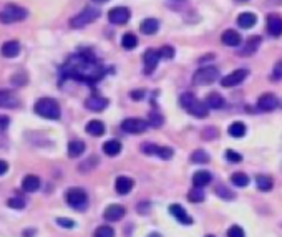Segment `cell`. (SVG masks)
<instances>
[{
	"mask_svg": "<svg viewBox=\"0 0 282 237\" xmlns=\"http://www.w3.org/2000/svg\"><path fill=\"white\" fill-rule=\"evenodd\" d=\"M98 164V158L96 156H91V158H88V161L85 164H80V171H83V173H88L90 171L93 166H96Z\"/></svg>",
	"mask_w": 282,
	"mask_h": 237,
	"instance_id": "obj_40",
	"label": "cell"
},
{
	"mask_svg": "<svg viewBox=\"0 0 282 237\" xmlns=\"http://www.w3.org/2000/svg\"><path fill=\"white\" fill-rule=\"evenodd\" d=\"M216 136H217L216 128H206L204 133H203V138L204 139H213V138H216Z\"/></svg>",
	"mask_w": 282,
	"mask_h": 237,
	"instance_id": "obj_46",
	"label": "cell"
},
{
	"mask_svg": "<svg viewBox=\"0 0 282 237\" xmlns=\"http://www.w3.org/2000/svg\"><path fill=\"white\" fill-rule=\"evenodd\" d=\"M7 169H8V164L3 159H0V176H3V174L7 173Z\"/></svg>",
	"mask_w": 282,
	"mask_h": 237,
	"instance_id": "obj_50",
	"label": "cell"
},
{
	"mask_svg": "<svg viewBox=\"0 0 282 237\" xmlns=\"http://www.w3.org/2000/svg\"><path fill=\"white\" fill-rule=\"evenodd\" d=\"M279 105H281L279 98H277L276 95H272V93H264L258 101V108L260 111H264V113L274 111Z\"/></svg>",
	"mask_w": 282,
	"mask_h": 237,
	"instance_id": "obj_10",
	"label": "cell"
},
{
	"mask_svg": "<svg viewBox=\"0 0 282 237\" xmlns=\"http://www.w3.org/2000/svg\"><path fill=\"white\" fill-rule=\"evenodd\" d=\"M238 2H247V0H238Z\"/></svg>",
	"mask_w": 282,
	"mask_h": 237,
	"instance_id": "obj_53",
	"label": "cell"
},
{
	"mask_svg": "<svg viewBox=\"0 0 282 237\" xmlns=\"http://www.w3.org/2000/svg\"><path fill=\"white\" fill-rule=\"evenodd\" d=\"M281 108H282V99H281Z\"/></svg>",
	"mask_w": 282,
	"mask_h": 237,
	"instance_id": "obj_55",
	"label": "cell"
},
{
	"mask_svg": "<svg viewBox=\"0 0 282 237\" xmlns=\"http://www.w3.org/2000/svg\"><path fill=\"white\" fill-rule=\"evenodd\" d=\"M229 135L233 136V138H242V136L246 135V124L241 121H234L229 126Z\"/></svg>",
	"mask_w": 282,
	"mask_h": 237,
	"instance_id": "obj_31",
	"label": "cell"
},
{
	"mask_svg": "<svg viewBox=\"0 0 282 237\" xmlns=\"http://www.w3.org/2000/svg\"><path fill=\"white\" fill-rule=\"evenodd\" d=\"M85 153V143L80 139H73L68 143V156L70 158H78Z\"/></svg>",
	"mask_w": 282,
	"mask_h": 237,
	"instance_id": "obj_25",
	"label": "cell"
},
{
	"mask_svg": "<svg viewBox=\"0 0 282 237\" xmlns=\"http://www.w3.org/2000/svg\"><path fill=\"white\" fill-rule=\"evenodd\" d=\"M98 17H100V10H98V8L87 7L85 10H82L78 15H75L73 19L70 20V27L71 28H83V27H87L88 23L95 22Z\"/></svg>",
	"mask_w": 282,
	"mask_h": 237,
	"instance_id": "obj_6",
	"label": "cell"
},
{
	"mask_svg": "<svg viewBox=\"0 0 282 237\" xmlns=\"http://www.w3.org/2000/svg\"><path fill=\"white\" fill-rule=\"evenodd\" d=\"M130 97H131V99H136V101H140L141 98H145V91H143V90L131 91V95H130Z\"/></svg>",
	"mask_w": 282,
	"mask_h": 237,
	"instance_id": "obj_48",
	"label": "cell"
},
{
	"mask_svg": "<svg viewBox=\"0 0 282 237\" xmlns=\"http://www.w3.org/2000/svg\"><path fill=\"white\" fill-rule=\"evenodd\" d=\"M256 184H258L259 191H262V193H269V191L272 189V186H274V182H272V178L259 174V176L256 178Z\"/></svg>",
	"mask_w": 282,
	"mask_h": 237,
	"instance_id": "obj_29",
	"label": "cell"
},
{
	"mask_svg": "<svg viewBox=\"0 0 282 237\" xmlns=\"http://www.w3.org/2000/svg\"><path fill=\"white\" fill-rule=\"evenodd\" d=\"M148 237H163L161 234H158V232H153V234H150Z\"/></svg>",
	"mask_w": 282,
	"mask_h": 237,
	"instance_id": "obj_51",
	"label": "cell"
},
{
	"mask_svg": "<svg viewBox=\"0 0 282 237\" xmlns=\"http://www.w3.org/2000/svg\"><path fill=\"white\" fill-rule=\"evenodd\" d=\"M66 204L77 211H85L88 207V194L80 188H71L65 194Z\"/></svg>",
	"mask_w": 282,
	"mask_h": 237,
	"instance_id": "obj_5",
	"label": "cell"
},
{
	"mask_svg": "<svg viewBox=\"0 0 282 237\" xmlns=\"http://www.w3.org/2000/svg\"><path fill=\"white\" fill-rule=\"evenodd\" d=\"M231 181H233L234 186H239V188H246L247 184H249V176L244 173H234L233 178H231Z\"/></svg>",
	"mask_w": 282,
	"mask_h": 237,
	"instance_id": "obj_34",
	"label": "cell"
},
{
	"mask_svg": "<svg viewBox=\"0 0 282 237\" xmlns=\"http://www.w3.org/2000/svg\"><path fill=\"white\" fill-rule=\"evenodd\" d=\"M108 20L115 25H123L130 20V10L126 7H115L108 12Z\"/></svg>",
	"mask_w": 282,
	"mask_h": 237,
	"instance_id": "obj_11",
	"label": "cell"
},
{
	"mask_svg": "<svg viewBox=\"0 0 282 237\" xmlns=\"http://www.w3.org/2000/svg\"><path fill=\"white\" fill-rule=\"evenodd\" d=\"M156 156L161 158V159H170L173 156V149L168 146H158L156 148Z\"/></svg>",
	"mask_w": 282,
	"mask_h": 237,
	"instance_id": "obj_39",
	"label": "cell"
},
{
	"mask_svg": "<svg viewBox=\"0 0 282 237\" xmlns=\"http://www.w3.org/2000/svg\"><path fill=\"white\" fill-rule=\"evenodd\" d=\"M206 105H208V108H213V110H221V108L224 106V98L214 91V93H211L206 98Z\"/></svg>",
	"mask_w": 282,
	"mask_h": 237,
	"instance_id": "obj_28",
	"label": "cell"
},
{
	"mask_svg": "<svg viewBox=\"0 0 282 237\" xmlns=\"http://www.w3.org/2000/svg\"><path fill=\"white\" fill-rule=\"evenodd\" d=\"M148 124H151V126H154V128H159L163 124V116L158 113H151L148 118Z\"/></svg>",
	"mask_w": 282,
	"mask_h": 237,
	"instance_id": "obj_41",
	"label": "cell"
},
{
	"mask_svg": "<svg viewBox=\"0 0 282 237\" xmlns=\"http://www.w3.org/2000/svg\"><path fill=\"white\" fill-rule=\"evenodd\" d=\"M28 15V12L25 8L19 5H7L3 10H0V22L2 23H14L25 20Z\"/></svg>",
	"mask_w": 282,
	"mask_h": 237,
	"instance_id": "obj_7",
	"label": "cell"
},
{
	"mask_svg": "<svg viewBox=\"0 0 282 237\" xmlns=\"http://www.w3.org/2000/svg\"><path fill=\"white\" fill-rule=\"evenodd\" d=\"M133 186H134V182H133L131 178H128V176H120V178H116L115 189H116V193H118V194H121V196L128 194L130 191L133 189Z\"/></svg>",
	"mask_w": 282,
	"mask_h": 237,
	"instance_id": "obj_17",
	"label": "cell"
},
{
	"mask_svg": "<svg viewBox=\"0 0 282 237\" xmlns=\"http://www.w3.org/2000/svg\"><path fill=\"white\" fill-rule=\"evenodd\" d=\"M226 159H229L231 163H239V161H242V156L239 155V153L233 151V149H227V151L224 153Z\"/></svg>",
	"mask_w": 282,
	"mask_h": 237,
	"instance_id": "obj_43",
	"label": "cell"
},
{
	"mask_svg": "<svg viewBox=\"0 0 282 237\" xmlns=\"http://www.w3.org/2000/svg\"><path fill=\"white\" fill-rule=\"evenodd\" d=\"M216 194L219 198L226 199V201H233V199L236 198V194L231 189H227L226 186H217V188H216Z\"/></svg>",
	"mask_w": 282,
	"mask_h": 237,
	"instance_id": "obj_36",
	"label": "cell"
},
{
	"mask_svg": "<svg viewBox=\"0 0 282 237\" xmlns=\"http://www.w3.org/2000/svg\"><path fill=\"white\" fill-rule=\"evenodd\" d=\"M191 161L195 164H208L209 163V155L204 151V149H196L191 155Z\"/></svg>",
	"mask_w": 282,
	"mask_h": 237,
	"instance_id": "obj_32",
	"label": "cell"
},
{
	"mask_svg": "<svg viewBox=\"0 0 282 237\" xmlns=\"http://www.w3.org/2000/svg\"><path fill=\"white\" fill-rule=\"evenodd\" d=\"M19 105V99L14 93L7 90H0V108H15Z\"/></svg>",
	"mask_w": 282,
	"mask_h": 237,
	"instance_id": "obj_21",
	"label": "cell"
},
{
	"mask_svg": "<svg viewBox=\"0 0 282 237\" xmlns=\"http://www.w3.org/2000/svg\"><path fill=\"white\" fill-rule=\"evenodd\" d=\"M8 124H10V119H8L7 116L0 115V130H5Z\"/></svg>",
	"mask_w": 282,
	"mask_h": 237,
	"instance_id": "obj_49",
	"label": "cell"
},
{
	"mask_svg": "<svg viewBox=\"0 0 282 237\" xmlns=\"http://www.w3.org/2000/svg\"><path fill=\"white\" fill-rule=\"evenodd\" d=\"M57 224L60 227H63V229H73L77 224H75V221H71V219H66V217H58L57 219Z\"/></svg>",
	"mask_w": 282,
	"mask_h": 237,
	"instance_id": "obj_42",
	"label": "cell"
},
{
	"mask_svg": "<svg viewBox=\"0 0 282 237\" xmlns=\"http://www.w3.org/2000/svg\"><path fill=\"white\" fill-rule=\"evenodd\" d=\"M87 133L91 136H102L105 133V124L102 121H98V119H93V121L87 124Z\"/></svg>",
	"mask_w": 282,
	"mask_h": 237,
	"instance_id": "obj_30",
	"label": "cell"
},
{
	"mask_svg": "<svg viewBox=\"0 0 282 237\" xmlns=\"http://www.w3.org/2000/svg\"><path fill=\"white\" fill-rule=\"evenodd\" d=\"M22 189L27 191V193H35V191L40 189V178L35 176V174H28V176L23 178L22 181Z\"/></svg>",
	"mask_w": 282,
	"mask_h": 237,
	"instance_id": "obj_19",
	"label": "cell"
},
{
	"mask_svg": "<svg viewBox=\"0 0 282 237\" xmlns=\"http://www.w3.org/2000/svg\"><path fill=\"white\" fill-rule=\"evenodd\" d=\"M125 214H126V209L121 204H110L105 209L103 217L107 219L108 222H118L125 217Z\"/></svg>",
	"mask_w": 282,
	"mask_h": 237,
	"instance_id": "obj_12",
	"label": "cell"
},
{
	"mask_svg": "<svg viewBox=\"0 0 282 237\" xmlns=\"http://www.w3.org/2000/svg\"><path fill=\"white\" fill-rule=\"evenodd\" d=\"M206 237H216V236H211V234H209V236H206Z\"/></svg>",
	"mask_w": 282,
	"mask_h": 237,
	"instance_id": "obj_54",
	"label": "cell"
},
{
	"mask_svg": "<svg viewBox=\"0 0 282 237\" xmlns=\"http://www.w3.org/2000/svg\"><path fill=\"white\" fill-rule=\"evenodd\" d=\"M93 237H115V231H113L111 226H100L95 231Z\"/></svg>",
	"mask_w": 282,
	"mask_h": 237,
	"instance_id": "obj_37",
	"label": "cell"
},
{
	"mask_svg": "<svg viewBox=\"0 0 282 237\" xmlns=\"http://www.w3.org/2000/svg\"><path fill=\"white\" fill-rule=\"evenodd\" d=\"M227 237H246V234L239 226H231L227 231Z\"/></svg>",
	"mask_w": 282,
	"mask_h": 237,
	"instance_id": "obj_44",
	"label": "cell"
},
{
	"mask_svg": "<svg viewBox=\"0 0 282 237\" xmlns=\"http://www.w3.org/2000/svg\"><path fill=\"white\" fill-rule=\"evenodd\" d=\"M159 28V23L156 19H146L143 20L141 25H140V30L141 33H145V35H153V33H156Z\"/></svg>",
	"mask_w": 282,
	"mask_h": 237,
	"instance_id": "obj_24",
	"label": "cell"
},
{
	"mask_svg": "<svg viewBox=\"0 0 282 237\" xmlns=\"http://www.w3.org/2000/svg\"><path fill=\"white\" fill-rule=\"evenodd\" d=\"M260 45V39L259 37H251V39H247L246 45L242 47V50L239 52V55H251V53H254L256 50H258V47Z\"/></svg>",
	"mask_w": 282,
	"mask_h": 237,
	"instance_id": "obj_27",
	"label": "cell"
},
{
	"mask_svg": "<svg viewBox=\"0 0 282 237\" xmlns=\"http://www.w3.org/2000/svg\"><path fill=\"white\" fill-rule=\"evenodd\" d=\"M211 181H213V176L209 171H197L195 173V176H193V186H195V188H204V186H208Z\"/></svg>",
	"mask_w": 282,
	"mask_h": 237,
	"instance_id": "obj_22",
	"label": "cell"
},
{
	"mask_svg": "<svg viewBox=\"0 0 282 237\" xmlns=\"http://www.w3.org/2000/svg\"><path fill=\"white\" fill-rule=\"evenodd\" d=\"M159 55H161V58H171L173 55H174V50H173L171 47H161Z\"/></svg>",
	"mask_w": 282,
	"mask_h": 237,
	"instance_id": "obj_47",
	"label": "cell"
},
{
	"mask_svg": "<svg viewBox=\"0 0 282 237\" xmlns=\"http://www.w3.org/2000/svg\"><path fill=\"white\" fill-rule=\"evenodd\" d=\"M121 151V143L118 139H110L103 144V153L107 156H118Z\"/></svg>",
	"mask_w": 282,
	"mask_h": 237,
	"instance_id": "obj_26",
	"label": "cell"
},
{
	"mask_svg": "<svg viewBox=\"0 0 282 237\" xmlns=\"http://www.w3.org/2000/svg\"><path fill=\"white\" fill-rule=\"evenodd\" d=\"M188 199H189L191 202H203V201H204L203 188H193V189L188 193Z\"/></svg>",
	"mask_w": 282,
	"mask_h": 237,
	"instance_id": "obj_35",
	"label": "cell"
},
{
	"mask_svg": "<svg viewBox=\"0 0 282 237\" xmlns=\"http://www.w3.org/2000/svg\"><path fill=\"white\" fill-rule=\"evenodd\" d=\"M161 58V55H159V52H156V50H146L145 55H143V60H145V73H153L154 68H156L158 65V60Z\"/></svg>",
	"mask_w": 282,
	"mask_h": 237,
	"instance_id": "obj_14",
	"label": "cell"
},
{
	"mask_svg": "<svg viewBox=\"0 0 282 237\" xmlns=\"http://www.w3.org/2000/svg\"><path fill=\"white\" fill-rule=\"evenodd\" d=\"M60 73L63 78H73L77 81L95 85L105 77L107 68L93 53L78 52L68 57V60L63 63Z\"/></svg>",
	"mask_w": 282,
	"mask_h": 237,
	"instance_id": "obj_1",
	"label": "cell"
},
{
	"mask_svg": "<svg viewBox=\"0 0 282 237\" xmlns=\"http://www.w3.org/2000/svg\"><path fill=\"white\" fill-rule=\"evenodd\" d=\"M221 40L222 43L227 45V47H238V45H241V35H239L236 30H226L224 33L221 35Z\"/></svg>",
	"mask_w": 282,
	"mask_h": 237,
	"instance_id": "obj_20",
	"label": "cell"
},
{
	"mask_svg": "<svg viewBox=\"0 0 282 237\" xmlns=\"http://www.w3.org/2000/svg\"><path fill=\"white\" fill-rule=\"evenodd\" d=\"M2 55L5 58H15L20 53V43L17 40H8L2 45Z\"/></svg>",
	"mask_w": 282,
	"mask_h": 237,
	"instance_id": "obj_18",
	"label": "cell"
},
{
	"mask_svg": "<svg viewBox=\"0 0 282 237\" xmlns=\"http://www.w3.org/2000/svg\"><path fill=\"white\" fill-rule=\"evenodd\" d=\"M91 2H95V3H105V2H108V0H91Z\"/></svg>",
	"mask_w": 282,
	"mask_h": 237,
	"instance_id": "obj_52",
	"label": "cell"
},
{
	"mask_svg": "<svg viewBox=\"0 0 282 237\" xmlns=\"http://www.w3.org/2000/svg\"><path fill=\"white\" fill-rule=\"evenodd\" d=\"M267 32L272 37H281L282 35V17L279 15H269L266 20Z\"/></svg>",
	"mask_w": 282,
	"mask_h": 237,
	"instance_id": "obj_15",
	"label": "cell"
},
{
	"mask_svg": "<svg viewBox=\"0 0 282 237\" xmlns=\"http://www.w3.org/2000/svg\"><path fill=\"white\" fill-rule=\"evenodd\" d=\"M108 99L103 98V97H98V95H93V97H90L85 101V106L88 108L90 111H103L105 108L108 106Z\"/></svg>",
	"mask_w": 282,
	"mask_h": 237,
	"instance_id": "obj_16",
	"label": "cell"
},
{
	"mask_svg": "<svg viewBox=\"0 0 282 237\" xmlns=\"http://www.w3.org/2000/svg\"><path fill=\"white\" fill-rule=\"evenodd\" d=\"M256 22H258V17H256L252 12H244L238 17V25L241 28H251L254 27Z\"/></svg>",
	"mask_w": 282,
	"mask_h": 237,
	"instance_id": "obj_23",
	"label": "cell"
},
{
	"mask_svg": "<svg viewBox=\"0 0 282 237\" xmlns=\"http://www.w3.org/2000/svg\"><path fill=\"white\" fill-rule=\"evenodd\" d=\"M35 113L47 119H58L60 118V106L53 98H40L33 106Z\"/></svg>",
	"mask_w": 282,
	"mask_h": 237,
	"instance_id": "obj_3",
	"label": "cell"
},
{
	"mask_svg": "<svg viewBox=\"0 0 282 237\" xmlns=\"http://www.w3.org/2000/svg\"><path fill=\"white\" fill-rule=\"evenodd\" d=\"M7 206L12 209H23L25 207V199L23 198H10L7 201Z\"/></svg>",
	"mask_w": 282,
	"mask_h": 237,
	"instance_id": "obj_38",
	"label": "cell"
},
{
	"mask_svg": "<svg viewBox=\"0 0 282 237\" xmlns=\"http://www.w3.org/2000/svg\"><path fill=\"white\" fill-rule=\"evenodd\" d=\"M146 128H148V121L141 118H126L121 123V130L125 133H130V135H141Z\"/></svg>",
	"mask_w": 282,
	"mask_h": 237,
	"instance_id": "obj_8",
	"label": "cell"
},
{
	"mask_svg": "<svg viewBox=\"0 0 282 237\" xmlns=\"http://www.w3.org/2000/svg\"><path fill=\"white\" fill-rule=\"evenodd\" d=\"M217 78H219V70L213 65H208V66H201V68L193 75V83H195L196 86H206L214 83V80H217Z\"/></svg>",
	"mask_w": 282,
	"mask_h": 237,
	"instance_id": "obj_4",
	"label": "cell"
},
{
	"mask_svg": "<svg viewBox=\"0 0 282 237\" xmlns=\"http://www.w3.org/2000/svg\"><path fill=\"white\" fill-rule=\"evenodd\" d=\"M170 213H171L173 217L176 219V221L184 224V226H191V224H193V217L186 213V211H184V207L181 204H171L170 206Z\"/></svg>",
	"mask_w": 282,
	"mask_h": 237,
	"instance_id": "obj_13",
	"label": "cell"
},
{
	"mask_svg": "<svg viewBox=\"0 0 282 237\" xmlns=\"http://www.w3.org/2000/svg\"><path fill=\"white\" fill-rule=\"evenodd\" d=\"M179 103L184 111H188L189 115L196 116V118H206L209 113L208 105L201 101V99H197L193 93H183L179 98Z\"/></svg>",
	"mask_w": 282,
	"mask_h": 237,
	"instance_id": "obj_2",
	"label": "cell"
},
{
	"mask_svg": "<svg viewBox=\"0 0 282 237\" xmlns=\"http://www.w3.org/2000/svg\"><path fill=\"white\" fill-rule=\"evenodd\" d=\"M247 75H249V72H247L246 68L234 70L233 73L226 75V77L222 78V80H221V85L224 86V88H233V86L241 85V83L247 78Z\"/></svg>",
	"mask_w": 282,
	"mask_h": 237,
	"instance_id": "obj_9",
	"label": "cell"
},
{
	"mask_svg": "<svg viewBox=\"0 0 282 237\" xmlns=\"http://www.w3.org/2000/svg\"><path fill=\"white\" fill-rule=\"evenodd\" d=\"M272 80L274 81H281L282 80V60L277 61L274 66V72H272Z\"/></svg>",
	"mask_w": 282,
	"mask_h": 237,
	"instance_id": "obj_45",
	"label": "cell"
},
{
	"mask_svg": "<svg viewBox=\"0 0 282 237\" xmlns=\"http://www.w3.org/2000/svg\"><path fill=\"white\" fill-rule=\"evenodd\" d=\"M121 45H123V48L126 50H133L138 45L136 35H134V33H125L123 39H121Z\"/></svg>",
	"mask_w": 282,
	"mask_h": 237,
	"instance_id": "obj_33",
	"label": "cell"
}]
</instances>
